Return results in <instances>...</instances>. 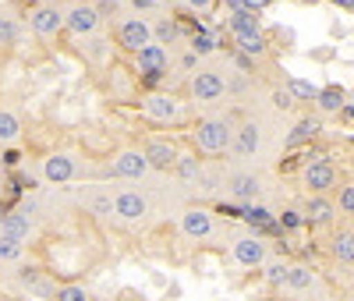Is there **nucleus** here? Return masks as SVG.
Instances as JSON below:
<instances>
[{"label": "nucleus", "mask_w": 354, "mask_h": 301, "mask_svg": "<svg viewBox=\"0 0 354 301\" xmlns=\"http://www.w3.org/2000/svg\"><path fill=\"white\" fill-rule=\"evenodd\" d=\"M270 4L273 0H227V8H245V11H255V15H262Z\"/></svg>", "instance_id": "obj_41"}, {"label": "nucleus", "mask_w": 354, "mask_h": 301, "mask_svg": "<svg viewBox=\"0 0 354 301\" xmlns=\"http://www.w3.org/2000/svg\"><path fill=\"white\" fill-rule=\"evenodd\" d=\"M337 8H344V11H354V0H333Z\"/></svg>", "instance_id": "obj_44"}, {"label": "nucleus", "mask_w": 354, "mask_h": 301, "mask_svg": "<svg viewBox=\"0 0 354 301\" xmlns=\"http://www.w3.org/2000/svg\"><path fill=\"white\" fill-rule=\"evenodd\" d=\"M21 117L8 107H0V149H11L18 138H21Z\"/></svg>", "instance_id": "obj_25"}, {"label": "nucleus", "mask_w": 354, "mask_h": 301, "mask_svg": "<svg viewBox=\"0 0 354 301\" xmlns=\"http://www.w3.org/2000/svg\"><path fill=\"white\" fill-rule=\"evenodd\" d=\"M138 110L145 120L153 125H181L185 120V103L177 93H167V89H156V93H145L138 100Z\"/></svg>", "instance_id": "obj_6"}, {"label": "nucleus", "mask_w": 354, "mask_h": 301, "mask_svg": "<svg viewBox=\"0 0 354 301\" xmlns=\"http://www.w3.org/2000/svg\"><path fill=\"white\" fill-rule=\"evenodd\" d=\"M113 217L124 227H145L153 217V199L142 188H131V181L113 188Z\"/></svg>", "instance_id": "obj_2"}, {"label": "nucleus", "mask_w": 354, "mask_h": 301, "mask_svg": "<svg viewBox=\"0 0 354 301\" xmlns=\"http://www.w3.org/2000/svg\"><path fill=\"white\" fill-rule=\"evenodd\" d=\"M337 213H347V217H354V181L351 185H340V192H337Z\"/></svg>", "instance_id": "obj_39"}, {"label": "nucleus", "mask_w": 354, "mask_h": 301, "mask_svg": "<svg viewBox=\"0 0 354 301\" xmlns=\"http://www.w3.org/2000/svg\"><path fill=\"white\" fill-rule=\"evenodd\" d=\"M301 181H305V188H308L312 195H330V192L337 188V170H333V163H330L326 156H315V160L305 163Z\"/></svg>", "instance_id": "obj_16"}, {"label": "nucleus", "mask_w": 354, "mask_h": 301, "mask_svg": "<svg viewBox=\"0 0 354 301\" xmlns=\"http://www.w3.org/2000/svg\"><path fill=\"white\" fill-rule=\"evenodd\" d=\"M241 217H245V224H248L252 230H280V227H277V217H273L266 206H259V202L241 206Z\"/></svg>", "instance_id": "obj_27"}, {"label": "nucleus", "mask_w": 354, "mask_h": 301, "mask_svg": "<svg viewBox=\"0 0 354 301\" xmlns=\"http://www.w3.org/2000/svg\"><path fill=\"white\" fill-rule=\"evenodd\" d=\"M305 224H312V227H326V224H333V217H337V202L330 199V195H308V202H305Z\"/></svg>", "instance_id": "obj_20"}, {"label": "nucleus", "mask_w": 354, "mask_h": 301, "mask_svg": "<svg viewBox=\"0 0 354 301\" xmlns=\"http://www.w3.org/2000/svg\"><path fill=\"white\" fill-rule=\"evenodd\" d=\"M333 259L344 262V266L354 262V230H340V234L333 237Z\"/></svg>", "instance_id": "obj_34"}, {"label": "nucleus", "mask_w": 354, "mask_h": 301, "mask_svg": "<svg viewBox=\"0 0 354 301\" xmlns=\"http://www.w3.org/2000/svg\"><path fill=\"white\" fill-rule=\"evenodd\" d=\"M113 39L121 50H128L131 57L142 50V46H149L153 43V18H142V15H124V18H117L113 25Z\"/></svg>", "instance_id": "obj_8"}, {"label": "nucleus", "mask_w": 354, "mask_h": 301, "mask_svg": "<svg viewBox=\"0 0 354 301\" xmlns=\"http://www.w3.org/2000/svg\"><path fill=\"white\" fill-rule=\"evenodd\" d=\"M170 50L160 46V43H149V46H142L135 53V68L142 71V78H149V82H160L167 71H170Z\"/></svg>", "instance_id": "obj_15"}, {"label": "nucleus", "mask_w": 354, "mask_h": 301, "mask_svg": "<svg viewBox=\"0 0 354 301\" xmlns=\"http://www.w3.org/2000/svg\"><path fill=\"white\" fill-rule=\"evenodd\" d=\"M82 57H85V60H93V64H106V60L113 57V36L96 33V36L82 39Z\"/></svg>", "instance_id": "obj_23"}, {"label": "nucleus", "mask_w": 354, "mask_h": 301, "mask_svg": "<svg viewBox=\"0 0 354 301\" xmlns=\"http://www.w3.org/2000/svg\"><path fill=\"white\" fill-rule=\"evenodd\" d=\"M53 301H93V294H88V287L85 284H57V294H53Z\"/></svg>", "instance_id": "obj_35"}, {"label": "nucleus", "mask_w": 354, "mask_h": 301, "mask_svg": "<svg viewBox=\"0 0 354 301\" xmlns=\"http://www.w3.org/2000/svg\"><path fill=\"white\" fill-rule=\"evenodd\" d=\"M188 50L198 53V57H209L216 50V33H213V28H205V25H198L192 33V39H188Z\"/></svg>", "instance_id": "obj_32"}, {"label": "nucleus", "mask_w": 354, "mask_h": 301, "mask_svg": "<svg viewBox=\"0 0 354 301\" xmlns=\"http://www.w3.org/2000/svg\"><path fill=\"white\" fill-rule=\"evenodd\" d=\"M188 96H192L195 103H202V107L223 100V96H227V78H223V71L198 64V68L188 75Z\"/></svg>", "instance_id": "obj_9"}, {"label": "nucleus", "mask_w": 354, "mask_h": 301, "mask_svg": "<svg viewBox=\"0 0 354 301\" xmlns=\"http://www.w3.org/2000/svg\"><path fill=\"white\" fill-rule=\"evenodd\" d=\"M216 0H181V8H188L192 15H209Z\"/></svg>", "instance_id": "obj_42"}, {"label": "nucleus", "mask_w": 354, "mask_h": 301, "mask_svg": "<svg viewBox=\"0 0 354 301\" xmlns=\"http://www.w3.org/2000/svg\"><path fill=\"white\" fill-rule=\"evenodd\" d=\"M283 287H287L290 294H312V291L319 287V273H315L308 262H290Z\"/></svg>", "instance_id": "obj_19"}, {"label": "nucleus", "mask_w": 354, "mask_h": 301, "mask_svg": "<svg viewBox=\"0 0 354 301\" xmlns=\"http://www.w3.org/2000/svg\"><path fill=\"white\" fill-rule=\"evenodd\" d=\"M181 25H177L174 18H153V43L160 46H177L181 43Z\"/></svg>", "instance_id": "obj_28"}, {"label": "nucleus", "mask_w": 354, "mask_h": 301, "mask_svg": "<svg viewBox=\"0 0 354 301\" xmlns=\"http://www.w3.org/2000/svg\"><path fill=\"white\" fill-rule=\"evenodd\" d=\"M202 170H205V163L198 160V153H181L170 174H174L177 181H185V185H192V188H195V181L202 177Z\"/></svg>", "instance_id": "obj_24"}, {"label": "nucleus", "mask_w": 354, "mask_h": 301, "mask_svg": "<svg viewBox=\"0 0 354 301\" xmlns=\"http://www.w3.org/2000/svg\"><path fill=\"white\" fill-rule=\"evenodd\" d=\"M277 227L280 230H298V227H305V213L301 209H283V213L277 217Z\"/></svg>", "instance_id": "obj_38"}, {"label": "nucleus", "mask_w": 354, "mask_h": 301, "mask_svg": "<svg viewBox=\"0 0 354 301\" xmlns=\"http://www.w3.org/2000/svg\"><path fill=\"white\" fill-rule=\"evenodd\" d=\"M227 248H230V259L238 262L241 269H262V262L270 259V241H266L259 230H234L230 241H227Z\"/></svg>", "instance_id": "obj_4"}, {"label": "nucleus", "mask_w": 354, "mask_h": 301, "mask_svg": "<svg viewBox=\"0 0 354 301\" xmlns=\"http://www.w3.org/2000/svg\"><path fill=\"white\" fill-rule=\"evenodd\" d=\"M15 284H18L21 294L36 298V301H53V294H57V277L43 266H25L21 262L18 273H15Z\"/></svg>", "instance_id": "obj_11"}, {"label": "nucleus", "mask_w": 354, "mask_h": 301, "mask_svg": "<svg viewBox=\"0 0 354 301\" xmlns=\"http://www.w3.org/2000/svg\"><path fill=\"white\" fill-rule=\"evenodd\" d=\"M0 230L4 234H11V237H18V241H32L36 237V220L28 217V213H21V209H11V213H4L0 217Z\"/></svg>", "instance_id": "obj_21"}, {"label": "nucleus", "mask_w": 354, "mask_h": 301, "mask_svg": "<svg viewBox=\"0 0 354 301\" xmlns=\"http://www.w3.org/2000/svg\"><path fill=\"white\" fill-rule=\"evenodd\" d=\"M15 25H18V18L0 4V43H11L15 39Z\"/></svg>", "instance_id": "obj_40"}, {"label": "nucleus", "mask_w": 354, "mask_h": 301, "mask_svg": "<svg viewBox=\"0 0 354 301\" xmlns=\"http://www.w3.org/2000/svg\"><path fill=\"white\" fill-rule=\"evenodd\" d=\"M234 46H238V53H245L248 60H259V57H266V36L262 33H255V36H234Z\"/></svg>", "instance_id": "obj_33"}, {"label": "nucleus", "mask_w": 354, "mask_h": 301, "mask_svg": "<svg viewBox=\"0 0 354 301\" xmlns=\"http://www.w3.org/2000/svg\"><path fill=\"white\" fill-rule=\"evenodd\" d=\"M78 206L85 209L88 217H96V220H110L113 217V188H106V185H85V188H78Z\"/></svg>", "instance_id": "obj_17"}, {"label": "nucleus", "mask_w": 354, "mask_h": 301, "mask_svg": "<svg viewBox=\"0 0 354 301\" xmlns=\"http://www.w3.org/2000/svg\"><path fill=\"white\" fill-rule=\"evenodd\" d=\"M106 174L110 177H117V181H145L153 174V167H149V160H145V153H142V145H121V149H113L110 153V160H106Z\"/></svg>", "instance_id": "obj_7"}, {"label": "nucleus", "mask_w": 354, "mask_h": 301, "mask_svg": "<svg viewBox=\"0 0 354 301\" xmlns=\"http://www.w3.org/2000/svg\"><path fill=\"white\" fill-rule=\"evenodd\" d=\"M177 230H181L188 241H209L216 234V213L205 206H185L181 213H177Z\"/></svg>", "instance_id": "obj_10"}, {"label": "nucleus", "mask_w": 354, "mask_h": 301, "mask_svg": "<svg viewBox=\"0 0 354 301\" xmlns=\"http://www.w3.org/2000/svg\"><path fill=\"white\" fill-rule=\"evenodd\" d=\"M227 28L234 36H255L262 33V21L255 11H245V8H227Z\"/></svg>", "instance_id": "obj_22"}, {"label": "nucleus", "mask_w": 354, "mask_h": 301, "mask_svg": "<svg viewBox=\"0 0 354 301\" xmlns=\"http://www.w3.org/2000/svg\"><path fill=\"white\" fill-rule=\"evenodd\" d=\"M287 93H290L294 100H315V96H319V89H315L312 82L298 78V75H290V78H287Z\"/></svg>", "instance_id": "obj_36"}, {"label": "nucleus", "mask_w": 354, "mask_h": 301, "mask_svg": "<svg viewBox=\"0 0 354 301\" xmlns=\"http://www.w3.org/2000/svg\"><path fill=\"white\" fill-rule=\"evenodd\" d=\"M273 107L277 110H290L294 107V96L287 93V89H273Z\"/></svg>", "instance_id": "obj_43"}, {"label": "nucleus", "mask_w": 354, "mask_h": 301, "mask_svg": "<svg viewBox=\"0 0 354 301\" xmlns=\"http://www.w3.org/2000/svg\"><path fill=\"white\" fill-rule=\"evenodd\" d=\"M223 188L241 206H252L262 199V177L255 170H230V174H223Z\"/></svg>", "instance_id": "obj_14"}, {"label": "nucleus", "mask_w": 354, "mask_h": 301, "mask_svg": "<svg viewBox=\"0 0 354 301\" xmlns=\"http://www.w3.org/2000/svg\"><path fill=\"white\" fill-rule=\"evenodd\" d=\"M163 8H181V0H160Z\"/></svg>", "instance_id": "obj_45"}, {"label": "nucleus", "mask_w": 354, "mask_h": 301, "mask_svg": "<svg viewBox=\"0 0 354 301\" xmlns=\"http://www.w3.org/2000/svg\"><path fill=\"white\" fill-rule=\"evenodd\" d=\"M61 11H64V33L68 36L88 39V36L103 33V15H100L96 0H68Z\"/></svg>", "instance_id": "obj_3"}, {"label": "nucleus", "mask_w": 354, "mask_h": 301, "mask_svg": "<svg viewBox=\"0 0 354 301\" xmlns=\"http://www.w3.org/2000/svg\"><path fill=\"white\" fill-rule=\"evenodd\" d=\"M25 262V241L0 230V266H21Z\"/></svg>", "instance_id": "obj_29"}, {"label": "nucleus", "mask_w": 354, "mask_h": 301, "mask_svg": "<svg viewBox=\"0 0 354 301\" xmlns=\"http://www.w3.org/2000/svg\"><path fill=\"white\" fill-rule=\"evenodd\" d=\"M82 170H85V160L71 153V149H53V153L39 160V177L46 185H71V181L82 177Z\"/></svg>", "instance_id": "obj_5"}, {"label": "nucleus", "mask_w": 354, "mask_h": 301, "mask_svg": "<svg viewBox=\"0 0 354 301\" xmlns=\"http://www.w3.org/2000/svg\"><path fill=\"white\" fill-rule=\"evenodd\" d=\"M287 269H290V262L283 259V255H270V259H266L262 262V280L266 284H270V287H283V280H287Z\"/></svg>", "instance_id": "obj_31"}, {"label": "nucleus", "mask_w": 354, "mask_h": 301, "mask_svg": "<svg viewBox=\"0 0 354 301\" xmlns=\"http://www.w3.org/2000/svg\"><path fill=\"white\" fill-rule=\"evenodd\" d=\"M351 103H354V93H351Z\"/></svg>", "instance_id": "obj_47"}, {"label": "nucleus", "mask_w": 354, "mask_h": 301, "mask_svg": "<svg viewBox=\"0 0 354 301\" xmlns=\"http://www.w3.org/2000/svg\"><path fill=\"white\" fill-rule=\"evenodd\" d=\"M124 8L131 15H142V18H156V11H163L160 0H124Z\"/></svg>", "instance_id": "obj_37"}, {"label": "nucleus", "mask_w": 354, "mask_h": 301, "mask_svg": "<svg viewBox=\"0 0 354 301\" xmlns=\"http://www.w3.org/2000/svg\"><path fill=\"white\" fill-rule=\"evenodd\" d=\"M315 107H319L322 113H337V110H344V107H347V93H344L340 85H326V89H319Z\"/></svg>", "instance_id": "obj_30"}, {"label": "nucleus", "mask_w": 354, "mask_h": 301, "mask_svg": "<svg viewBox=\"0 0 354 301\" xmlns=\"http://www.w3.org/2000/svg\"><path fill=\"white\" fill-rule=\"evenodd\" d=\"M234 128H238V120H234L230 113L202 117L198 125H195V131H192V142H195L198 153H205V156H220V153H227L230 142H234Z\"/></svg>", "instance_id": "obj_1"}, {"label": "nucleus", "mask_w": 354, "mask_h": 301, "mask_svg": "<svg viewBox=\"0 0 354 301\" xmlns=\"http://www.w3.org/2000/svg\"><path fill=\"white\" fill-rule=\"evenodd\" d=\"M266 145V125L259 117H245L238 128H234V142H230V153L234 156H259Z\"/></svg>", "instance_id": "obj_12"}, {"label": "nucleus", "mask_w": 354, "mask_h": 301, "mask_svg": "<svg viewBox=\"0 0 354 301\" xmlns=\"http://www.w3.org/2000/svg\"><path fill=\"white\" fill-rule=\"evenodd\" d=\"M28 28L39 39H57L64 33V11L61 4H32L28 8Z\"/></svg>", "instance_id": "obj_13"}, {"label": "nucleus", "mask_w": 354, "mask_h": 301, "mask_svg": "<svg viewBox=\"0 0 354 301\" xmlns=\"http://www.w3.org/2000/svg\"><path fill=\"white\" fill-rule=\"evenodd\" d=\"M4 192H8V177H4V174H0V195H4Z\"/></svg>", "instance_id": "obj_46"}, {"label": "nucleus", "mask_w": 354, "mask_h": 301, "mask_svg": "<svg viewBox=\"0 0 354 301\" xmlns=\"http://www.w3.org/2000/svg\"><path fill=\"white\" fill-rule=\"evenodd\" d=\"M319 117H301L298 125H294L290 131H287V138H283V145L287 149H298V145H305V142H312L315 135H319Z\"/></svg>", "instance_id": "obj_26"}, {"label": "nucleus", "mask_w": 354, "mask_h": 301, "mask_svg": "<svg viewBox=\"0 0 354 301\" xmlns=\"http://www.w3.org/2000/svg\"><path fill=\"white\" fill-rule=\"evenodd\" d=\"M142 153H145V160H149L153 170H174L177 156H181V149H177L170 138H145L142 142Z\"/></svg>", "instance_id": "obj_18"}]
</instances>
